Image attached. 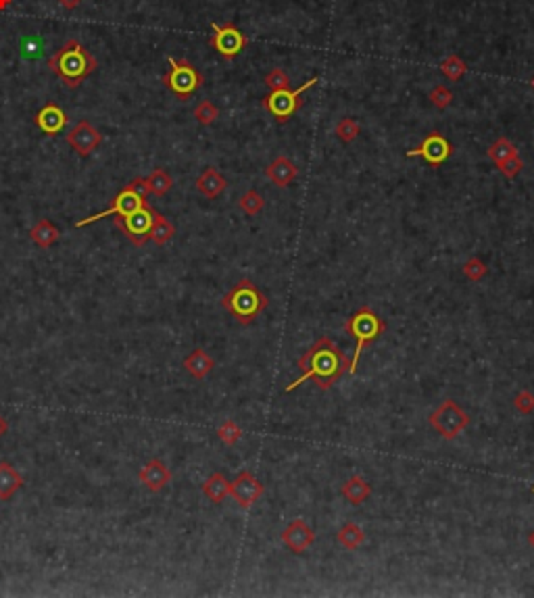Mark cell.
I'll list each match as a JSON object with an SVG mask.
<instances>
[{
    "instance_id": "obj_1",
    "label": "cell",
    "mask_w": 534,
    "mask_h": 598,
    "mask_svg": "<svg viewBox=\"0 0 534 598\" xmlns=\"http://www.w3.org/2000/svg\"><path fill=\"white\" fill-rule=\"evenodd\" d=\"M297 367L303 374H301V378L294 379L292 384L286 386V392L297 390L307 379H314L319 390H330L338 379L343 378V374L348 371L351 361L346 359L345 352L336 347L330 338L324 336L299 359Z\"/></svg>"
},
{
    "instance_id": "obj_2",
    "label": "cell",
    "mask_w": 534,
    "mask_h": 598,
    "mask_svg": "<svg viewBox=\"0 0 534 598\" xmlns=\"http://www.w3.org/2000/svg\"><path fill=\"white\" fill-rule=\"evenodd\" d=\"M48 69L61 77L67 88H78L86 77H90L96 71V59L78 42L69 40L63 44L50 59H48Z\"/></svg>"
},
{
    "instance_id": "obj_3",
    "label": "cell",
    "mask_w": 534,
    "mask_h": 598,
    "mask_svg": "<svg viewBox=\"0 0 534 598\" xmlns=\"http://www.w3.org/2000/svg\"><path fill=\"white\" fill-rule=\"evenodd\" d=\"M269 300L251 280H240L223 298L221 307L242 325H251L267 309Z\"/></svg>"
},
{
    "instance_id": "obj_4",
    "label": "cell",
    "mask_w": 534,
    "mask_h": 598,
    "mask_svg": "<svg viewBox=\"0 0 534 598\" xmlns=\"http://www.w3.org/2000/svg\"><path fill=\"white\" fill-rule=\"evenodd\" d=\"M345 330L348 336L355 338V354H353V359H351L348 374H357L361 352L365 350L368 344H372L374 340H378V338L384 334L386 323H384L370 307H361L359 311H355L353 315L346 319Z\"/></svg>"
},
{
    "instance_id": "obj_5",
    "label": "cell",
    "mask_w": 534,
    "mask_h": 598,
    "mask_svg": "<svg viewBox=\"0 0 534 598\" xmlns=\"http://www.w3.org/2000/svg\"><path fill=\"white\" fill-rule=\"evenodd\" d=\"M319 82V77H311L307 80L301 88H282V90H272L269 94L261 100L263 109L278 121V124H286L292 119V115L303 107V94L314 88L315 84Z\"/></svg>"
},
{
    "instance_id": "obj_6",
    "label": "cell",
    "mask_w": 534,
    "mask_h": 598,
    "mask_svg": "<svg viewBox=\"0 0 534 598\" xmlns=\"http://www.w3.org/2000/svg\"><path fill=\"white\" fill-rule=\"evenodd\" d=\"M169 71L163 75V84L182 100H186L194 94L196 90H201V86L205 84V77L196 71V67L184 59H171L169 57Z\"/></svg>"
},
{
    "instance_id": "obj_7",
    "label": "cell",
    "mask_w": 534,
    "mask_h": 598,
    "mask_svg": "<svg viewBox=\"0 0 534 598\" xmlns=\"http://www.w3.org/2000/svg\"><path fill=\"white\" fill-rule=\"evenodd\" d=\"M428 421L444 440H455L470 425V415L455 401L447 398V401H442L439 409L430 413Z\"/></svg>"
},
{
    "instance_id": "obj_8",
    "label": "cell",
    "mask_w": 534,
    "mask_h": 598,
    "mask_svg": "<svg viewBox=\"0 0 534 598\" xmlns=\"http://www.w3.org/2000/svg\"><path fill=\"white\" fill-rule=\"evenodd\" d=\"M213 30V36H211V46L220 53L223 59L232 61L236 59L249 44V38L245 33L240 32L234 23H225V26H218L213 23L211 26Z\"/></svg>"
},
{
    "instance_id": "obj_9",
    "label": "cell",
    "mask_w": 534,
    "mask_h": 598,
    "mask_svg": "<svg viewBox=\"0 0 534 598\" xmlns=\"http://www.w3.org/2000/svg\"><path fill=\"white\" fill-rule=\"evenodd\" d=\"M153 213H155V209H151L146 205V207H142L140 211H136L127 217H115V225L124 229L127 240L134 246H144L149 242V229H151V223H153Z\"/></svg>"
},
{
    "instance_id": "obj_10",
    "label": "cell",
    "mask_w": 534,
    "mask_h": 598,
    "mask_svg": "<svg viewBox=\"0 0 534 598\" xmlns=\"http://www.w3.org/2000/svg\"><path fill=\"white\" fill-rule=\"evenodd\" d=\"M451 155H453V144L439 131H430L417 148L407 151V157L424 158L430 167H440L444 161L451 158Z\"/></svg>"
},
{
    "instance_id": "obj_11",
    "label": "cell",
    "mask_w": 534,
    "mask_h": 598,
    "mask_svg": "<svg viewBox=\"0 0 534 598\" xmlns=\"http://www.w3.org/2000/svg\"><path fill=\"white\" fill-rule=\"evenodd\" d=\"M142 207H146V200H144V198H140L134 190H129L126 186V188L122 190V192L113 198V202H111V207H109L107 211L96 213V215H92V217H86V219L78 221L75 225H78V227H84V225H90V223H95V221L105 219V217H111V215H115V217H127V215H132V213L140 211Z\"/></svg>"
},
{
    "instance_id": "obj_12",
    "label": "cell",
    "mask_w": 534,
    "mask_h": 598,
    "mask_svg": "<svg viewBox=\"0 0 534 598\" xmlns=\"http://www.w3.org/2000/svg\"><path fill=\"white\" fill-rule=\"evenodd\" d=\"M67 142L80 157H90L102 144V134L88 119H82L67 134Z\"/></svg>"
},
{
    "instance_id": "obj_13",
    "label": "cell",
    "mask_w": 534,
    "mask_h": 598,
    "mask_svg": "<svg viewBox=\"0 0 534 598\" xmlns=\"http://www.w3.org/2000/svg\"><path fill=\"white\" fill-rule=\"evenodd\" d=\"M230 494L242 509H251L263 494V484L251 472H242L236 475L234 482H230Z\"/></svg>"
},
{
    "instance_id": "obj_14",
    "label": "cell",
    "mask_w": 534,
    "mask_h": 598,
    "mask_svg": "<svg viewBox=\"0 0 534 598\" xmlns=\"http://www.w3.org/2000/svg\"><path fill=\"white\" fill-rule=\"evenodd\" d=\"M282 542L294 555H303L315 542V532L303 519H294L282 532Z\"/></svg>"
},
{
    "instance_id": "obj_15",
    "label": "cell",
    "mask_w": 534,
    "mask_h": 598,
    "mask_svg": "<svg viewBox=\"0 0 534 598\" xmlns=\"http://www.w3.org/2000/svg\"><path fill=\"white\" fill-rule=\"evenodd\" d=\"M138 477H140V482L144 484L146 490H151V492H161V490L171 482V472H169V467H167L161 459H151V461L140 469Z\"/></svg>"
},
{
    "instance_id": "obj_16",
    "label": "cell",
    "mask_w": 534,
    "mask_h": 598,
    "mask_svg": "<svg viewBox=\"0 0 534 598\" xmlns=\"http://www.w3.org/2000/svg\"><path fill=\"white\" fill-rule=\"evenodd\" d=\"M65 124H67V115H65L63 109H61L59 104H55V102L44 104V107L38 111V115H36V126L40 127L46 136H57V134H61Z\"/></svg>"
},
{
    "instance_id": "obj_17",
    "label": "cell",
    "mask_w": 534,
    "mask_h": 598,
    "mask_svg": "<svg viewBox=\"0 0 534 598\" xmlns=\"http://www.w3.org/2000/svg\"><path fill=\"white\" fill-rule=\"evenodd\" d=\"M265 175H267V180H269L272 184H276V186H280V188H286V186H290L292 180L299 175V167H297L290 158L278 157L269 163V167L265 169Z\"/></svg>"
},
{
    "instance_id": "obj_18",
    "label": "cell",
    "mask_w": 534,
    "mask_h": 598,
    "mask_svg": "<svg viewBox=\"0 0 534 598\" xmlns=\"http://www.w3.org/2000/svg\"><path fill=\"white\" fill-rule=\"evenodd\" d=\"M213 367H215V361L203 348H194L188 357L184 359V369L194 379H205L213 371Z\"/></svg>"
},
{
    "instance_id": "obj_19",
    "label": "cell",
    "mask_w": 534,
    "mask_h": 598,
    "mask_svg": "<svg viewBox=\"0 0 534 598\" xmlns=\"http://www.w3.org/2000/svg\"><path fill=\"white\" fill-rule=\"evenodd\" d=\"M21 488H23L21 473H17L11 463L0 461V501H11Z\"/></svg>"
},
{
    "instance_id": "obj_20",
    "label": "cell",
    "mask_w": 534,
    "mask_h": 598,
    "mask_svg": "<svg viewBox=\"0 0 534 598\" xmlns=\"http://www.w3.org/2000/svg\"><path fill=\"white\" fill-rule=\"evenodd\" d=\"M225 188H228V182L215 167H207L196 180V190L207 198H218Z\"/></svg>"
},
{
    "instance_id": "obj_21",
    "label": "cell",
    "mask_w": 534,
    "mask_h": 598,
    "mask_svg": "<svg viewBox=\"0 0 534 598\" xmlns=\"http://www.w3.org/2000/svg\"><path fill=\"white\" fill-rule=\"evenodd\" d=\"M30 238H32L33 244H38L40 249H50L59 242L61 232L53 221L42 217V219L36 221V225L30 229Z\"/></svg>"
},
{
    "instance_id": "obj_22",
    "label": "cell",
    "mask_w": 534,
    "mask_h": 598,
    "mask_svg": "<svg viewBox=\"0 0 534 598\" xmlns=\"http://www.w3.org/2000/svg\"><path fill=\"white\" fill-rule=\"evenodd\" d=\"M341 492H343V496H345L351 504H361L370 499L372 488H370V484H368L361 475H353V477H348L345 484H343V490H341Z\"/></svg>"
},
{
    "instance_id": "obj_23",
    "label": "cell",
    "mask_w": 534,
    "mask_h": 598,
    "mask_svg": "<svg viewBox=\"0 0 534 598\" xmlns=\"http://www.w3.org/2000/svg\"><path fill=\"white\" fill-rule=\"evenodd\" d=\"M176 236V227H173V223L167 219V217H163L161 213H153V223H151V229H149V240H153L157 246H163V244H167L171 238Z\"/></svg>"
},
{
    "instance_id": "obj_24",
    "label": "cell",
    "mask_w": 534,
    "mask_h": 598,
    "mask_svg": "<svg viewBox=\"0 0 534 598\" xmlns=\"http://www.w3.org/2000/svg\"><path fill=\"white\" fill-rule=\"evenodd\" d=\"M203 494L211 501V503L220 504L228 494H230V482L225 479L223 473H211L207 477V482L203 484Z\"/></svg>"
},
{
    "instance_id": "obj_25",
    "label": "cell",
    "mask_w": 534,
    "mask_h": 598,
    "mask_svg": "<svg viewBox=\"0 0 534 598\" xmlns=\"http://www.w3.org/2000/svg\"><path fill=\"white\" fill-rule=\"evenodd\" d=\"M336 538H338V542L345 546L346 550H355V548H359L363 544L365 534H363V530L357 523H345Z\"/></svg>"
},
{
    "instance_id": "obj_26",
    "label": "cell",
    "mask_w": 534,
    "mask_h": 598,
    "mask_svg": "<svg viewBox=\"0 0 534 598\" xmlns=\"http://www.w3.org/2000/svg\"><path fill=\"white\" fill-rule=\"evenodd\" d=\"M511 157H518V148H516V144L513 142H509L507 138H499L495 144H491V148H488V158L499 167L501 163H505V161H509Z\"/></svg>"
},
{
    "instance_id": "obj_27",
    "label": "cell",
    "mask_w": 534,
    "mask_h": 598,
    "mask_svg": "<svg viewBox=\"0 0 534 598\" xmlns=\"http://www.w3.org/2000/svg\"><path fill=\"white\" fill-rule=\"evenodd\" d=\"M146 184H149V190H151L153 194L165 196V194L171 190V186H173V180H171V175H169L165 169L157 167V169L146 178Z\"/></svg>"
},
{
    "instance_id": "obj_28",
    "label": "cell",
    "mask_w": 534,
    "mask_h": 598,
    "mask_svg": "<svg viewBox=\"0 0 534 598\" xmlns=\"http://www.w3.org/2000/svg\"><path fill=\"white\" fill-rule=\"evenodd\" d=\"M218 117H220V109H218L211 100H201V102L194 107V119H196L201 126H211Z\"/></svg>"
},
{
    "instance_id": "obj_29",
    "label": "cell",
    "mask_w": 534,
    "mask_h": 598,
    "mask_svg": "<svg viewBox=\"0 0 534 598\" xmlns=\"http://www.w3.org/2000/svg\"><path fill=\"white\" fill-rule=\"evenodd\" d=\"M238 207H240L247 215H257L259 211H263L265 200H263V196H261L257 190H249V192H245V194L240 196Z\"/></svg>"
},
{
    "instance_id": "obj_30",
    "label": "cell",
    "mask_w": 534,
    "mask_h": 598,
    "mask_svg": "<svg viewBox=\"0 0 534 598\" xmlns=\"http://www.w3.org/2000/svg\"><path fill=\"white\" fill-rule=\"evenodd\" d=\"M440 71L449 77V80H453V82H457V80H461L464 75H466V71H468V65L464 63L459 57H455V55H451L449 59H444L442 61V65H440Z\"/></svg>"
},
{
    "instance_id": "obj_31",
    "label": "cell",
    "mask_w": 534,
    "mask_h": 598,
    "mask_svg": "<svg viewBox=\"0 0 534 598\" xmlns=\"http://www.w3.org/2000/svg\"><path fill=\"white\" fill-rule=\"evenodd\" d=\"M218 438H220L223 444H228V446H234L236 442L242 438V430H240L232 419H228V421H223L220 428H218Z\"/></svg>"
},
{
    "instance_id": "obj_32",
    "label": "cell",
    "mask_w": 534,
    "mask_h": 598,
    "mask_svg": "<svg viewBox=\"0 0 534 598\" xmlns=\"http://www.w3.org/2000/svg\"><path fill=\"white\" fill-rule=\"evenodd\" d=\"M464 273H466V278L470 280V282H482L484 278H486V273H488V267L480 261V259H470V261H466V265H464Z\"/></svg>"
},
{
    "instance_id": "obj_33",
    "label": "cell",
    "mask_w": 534,
    "mask_h": 598,
    "mask_svg": "<svg viewBox=\"0 0 534 598\" xmlns=\"http://www.w3.org/2000/svg\"><path fill=\"white\" fill-rule=\"evenodd\" d=\"M359 131H361V127H359V124H357L355 119H351V117H346V119H343V121L336 126V136H338V140L345 142V144L353 142V140L359 136Z\"/></svg>"
},
{
    "instance_id": "obj_34",
    "label": "cell",
    "mask_w": 534,
    "mask_h": 598,
    "mask_svg": "<svg viewBox=\"0 0 534 598\" xmlns=\"http://www.w3.org/2000/svg\"><path fill=\"white\" fill-rule=\"evenodd\" d=\"M265 84L272 88V90H282V88H290V80L286 75L284 69H272L267 75H265Z\"/></svg>"
},
{
    "instance_id": "obj_35",
    "label": "cell",
    "mask_w": 534,
    "mask_h": 598,
    "mask_svg": "<svg viewBox=\"0 0 534 598\" xmlns=\"http://www.w3.org/2000/svg\"><path fill=\"white\" fill-rule=\"evenodd\" d=\"M430 100H432V104L437 107V109H447L451 102H453V94H451V90L447 88V86H437V88H432L430 90Z\"/></svg>"
},
{
    "instance_id": "obj_36",
    "label": "cell",
    "mask_w": 534,
    "mask_h": 598,
    "mask_svg": "<svg viewBox=\"0 0 534 598\" xmlns=\"http://www.w3.org/2000/svg\"><path fill=\"white\" fill-rule=\"evenodd\" d=\"M513 407L520 411L522 415H530V413H534V394H533V392H528V390H522V392H518V394H516V398H513Z\"/></svg>"
},
{
    "instance_id": "obj_37",
    "label": "cell",
    "mask_w": 534,
    "mask_h": 598,
    "mask_svg": "<svg viewBox=\"0 0 534 598\" xmlns=\"http://www.w3.org/2000/svg\"><path fill=\"white\" fill-rule=\"evenodd\" d=\"M522 167H524V161L518 155V157H511L509 161L501 163V165H499V171H501L507 180H513V178L522 171Z\"/></svg>"
},
{
    "instance_id": "obj_38",
    "label": "cell",
    "mask_w": 534,
    "mask_h": 598,
    "mask_svg": "<svg viewBox=\"0 0 534 598\" xmlns=\"http://www.w3.org/2000/svg\"><path fill=\"white\" fill-rule=\"evenodd\" d=\"M127 188L134 190L140 198H144L146 200V196L151 194V190H149V184H146V178H134L129 184H127Z\"/></svg>"
},
{
    "instance_id": "obj_39",
    "label": "cell",
    "mask_w": 534,
    "mask_h": 598,
    "mask_svg": "<svg viewBox=\"0 0 534 598\" xmlns=\"http://www.w3.org/2000/svg\"><path fill=\"white\" fill-rule=\"evenodd\" d=\"M84 0H59V4L63 6V9H67V11H73V9H78L80 4H82Z\"/></svg>"
},
{
    "instance_id": "obj_40",
    "label": "cell",
    "mask_w": 534,
    "mask_h": 598,
    "mask_svg": "<svg viewBox=\"0 0 534 598\" xmlns=\"http://www.w3.org/2000/svg\"><path fill=\"white\" fill-rule=\"evenodd\" d=\"M6 434H9V421H6V417L0 415V438L6 436Z\"/></svg>"
},
{
    "instance_id": "obj_41",
    "label": "cell",
    "mask_w": 534,
    "mask_h": 598,
    "mask_svg": "<svg viewBox=\"0 0 534 598\" xmlns=\"http://www.w3.org/2000/svg\"><path fill=\"white\" fill-rule=\"evenodd\" d=\"M13 4V0H0V11H4V9H9Z\"/></svg>"
},
{
    "instance_id": "obj_42",
    "label": "cell",
    "mask_w": 534,
    "mask_h": 598,
    "mask_svg": "<svg viewBox=\"0 0 534 598\" xmlns=\"http://www.w3.org/2000/svg\"><path fill=\"white\" fill-rule=\"evenodd\" d=\"M528 542H530V546H533V548H534V530H533V532H530V536H528Z\"/></svg>"
},
{
    "instance_id": "obj_43",
    "label": "cell",
    "mask_w": 534,
    "mask_h": 598,
    "mask_svg": "<svg viewBox=\"0 0 534 598\" xmlns=\"http://www.w3.org/2000/svg\"><path fill=\"white\" fill-rule=\"evenodd\" d=\"M530 84H533V88H534V77H533V82H530Z\"/></svg>"
}]
</instances>
